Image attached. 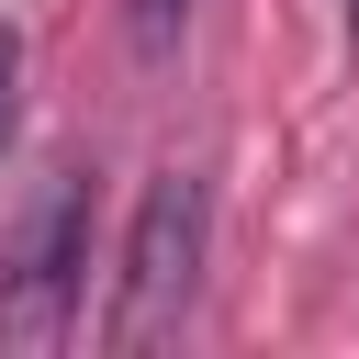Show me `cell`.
Masks as SVG:
<instances>
[{"mask_svg":"<svg viewBox=\"0 0 359 359\" xmlns=\"http://www.w3.org/2000/svg\"><path fill=\"white\" fill-rule=\"evenodd\" d=\"M202 247H213V180L202 168H157L135 224H123V258H112V314H101V348H157L180 337L191 292H202Z\"/></svg>","mask_w":359,"mask_h":359,"instance_id":"cell-1","label":"cell"},{"mask_svg":"<svg viewBox=\"0 0 359 359\" xmlns=\"http://www.w3.org/2000/svg\"><path fill=\"white\" fill-rule=\"evenodd\" d=\"M90 168H56L45 202L22 213L11 258H0V348H67L79 337V292H90Z\"/></svg>","mask_w":359,"mask_h":359,"instance_id":"cell-2","label":"cell"},{"mask_svg":"<svg viewBox=\"0 0 359 359\" xmlns=\"http://www.w3.org/2000/svg\"><path fill=\"white\" fill-rule=\"evenodd\" d=\"M191 11H202V0H123V45H135V56L157 67V56H168V45L191 34Z\"/></svg>","mask_w":359,"mask_h":359,"instance_id":"cell-3","label":"cell"},{"mask_svg":"<svg viewBox=\"0 0 359 359\" xmlns=\"http://www.w3.org/2000/svg\"><path fill=\"white\" fill-rule=\"evenodd\" d=\"M11 112H22V34L0 22V146H11Z\"/></svg>","mask_w":359,"mask_h":359,"instance_id":"cell-4","label":"cell"}]
</instances>
